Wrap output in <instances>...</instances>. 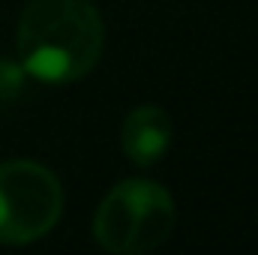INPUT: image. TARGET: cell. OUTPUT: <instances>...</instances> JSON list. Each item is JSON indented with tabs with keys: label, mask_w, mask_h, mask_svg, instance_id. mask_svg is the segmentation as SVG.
<instances>
[{
	"label": "cell",
	"mask_w": 258,
	"mask_h": 255,
	"mask_svg": "<svg viewBox=\"0 0 258 255\" xmlns=\"http://www.w3.org/2000/svg\"><path fill=\"white\" fill-rule=\"evenodd\" d=\"M63 213L60 180L33 159L0 165V243H30L45 237Z\"/></svg>",
	"instance_id": "obj_3"
},
{
	"label": "cell",
	"mask_w": 258,
	"mask_h": 255,
	"mask_svg": "<svg viewBox=\"0 0 258 255\" xmlns=\"http://www.w3.org/2000/svg\"><path fill=\"white\" fill-rule=\"evenodd\" d=\"M177 207L153 180H120L93 216V237L102 249L135 255L156 249L174 231Z\"/></svg>",
	"instance_id": "obj_2"
},
{
	"label": "cell",
	"mask_w": 258,
	"mask_h": 255,
	"mask_svg": "<svg viewBox=\"0 0 258 255\" xmlns=\"http://www.w3.org/2000/svg\"><path fill=\"white\" fill-rule=\"evenodd\" d=\"M171 138H174V123H171L168 111L159 105L132 108L120 129V147H123L126 159L135 162L138 168L156 165L168 153Z\"/></svg>",
	"instance_id": "obj_4"
},
{
	"label": "cell",
	"mask_w": 258,
	"mask_h": 255,
	"mask_svg": "<svg viewBox=\"0 0 258 255\" xmlns=\"http://www.w3.org/2000/svg\"><path fill=\"white\" fill-rule=\"evenodd\" d=\"M105 27L90 0H30L18 21L21 69L45 84H69L99 63Z\"/></svg>",
	"instance_id": "obj_1"
},
{
	"label": "cell",
	"mask_w": 258,
	"mask_h": 255,
	"mask_svg": "<svg viewBox=\"0 0 258 255\" xmlns=\"http://www.w3.org/2000/svg\"><path fill=\"white\" fill-rule=\"evenodd\" d=\"M21 84H24V69L12 60H0V108L21 93Z\"/></svg>",
	"instance_id": "obj_5"
}]
</instances>
